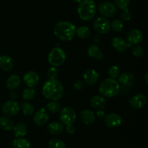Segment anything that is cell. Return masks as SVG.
I'll list each match as a JSON object with an SVG mask.
<instances>
[{"label": "cell", "instance_id": "cell-1", "mask_svg": "<svg viewBox=\"0 0 148 148\" xmlns=\"http://www.w3.org/2000/svg\"><path fill=\"white\" fill-rule=\"evenodd\" d=\"M43 96L50 101H59L64 95V88L57 79H49L42 88Z\"/></svg>", "mask_w": 148, "mask_h": 148}, {"label": "cell", "instance_id": "cell-2", "mask_svg": "<svg viewBox=\"0 0 148 148\" xmlns=\"http://www.w3.org/2000/svg\"><path fill=\"white\" fill-rule=\"evenodd\" d=\"M55 36L63 41H70L76 35V27L69 21H59L53 27Z\"/></svg>", "mask_w": 148, "mask_h": 148}, {"label": "cell", "instance_id": "cell-3", "mask_svg": "<svg viewBox=\"0 0 148 148\" xmlns=\"http://www.w3.org/2000/svg\"><path fill=\"white\" fill-rule=\"evenodd\" d=\"M97 7L93 0H83L79 3L77 13L79 18L84 21L92 20L96 14Z\"/></svg>", "mask_w": 148, "mask_h": 148}, {"label": "cell", "instance_id": "cell-4", "mask_svg": "<svg viewBox=\"0 0 148 148\" xmlns=\"http://www.w3.org/2000/svg\"><path fill=\"white\" fill-rule=\"evenodd\" d=\"M119 82L112 78L105 79L99 86V92L104 97L113 98L119 93Z\"/></svg>", "mask_w": 148, "mask_h": 148}, {"label": "cell", "instance_id": "cell-5", "mask_svg": "<svg viewBox=\"0 0 148 148\" xmlns=\"http://www.w3.org/2000/svg\"><path fill=\"white\" fill-rule=\"evenodd\" d=\"M66 60V53L61 48H53L48 56V62L53 66H59L63 64Z\"/></svg>", "mask_w": 148, "mask_h": 148}, {"label": "cell", "instance_id": "cell-6", "mask_svg": "<svg viewBox=\"0 0 148 148\" xmlns=\"http://www.w3.org/2000/svg\"><path fill=\"white\" fill-rule=\"evenodd\" d=\"M77 119V114L75 110L69 106H65L60 109L59 119L62 124L65 126L71 125L75 123Z\"/></svg>", "mask_w": 148, "mask_h": 148}, {"label": "cell", "instance_id": "cell-7", "mask_svg": "<svg viewBox=\"0 0 148 148\" xmlns=\"http://www.w3.org/2000/svg\"><path fill=\"white\" fill-rule=\"evenodd\" d=\"M92 26L94 30L100 34H106L111 30V23L104 17H98L94 20Z\"/></svg>", "mask_w": 148, "mask_h": 148}, {"label": "cell", "instance_id": "cell-8", "mask_svg": "<svg viewBox=\"0 0 148 148\" xmlns=\"http://www.w3.org/2000/svg\"><path fill=\"white\" fill-rule=\"evenodd\" d=\"M20 109V104L14 101H7L1 106L3 113L7 116H12L17 115Z\"/></svg>", "mask_w": 148, "mask_h": 148}, {"label": "cell", "instance_id": "cell-9", "mask_svg": "<svg viewBox=\"0 0 148 148\" xmlns=\"http://www.w3.org/2000/svg\"><path fill=\"white\" fill-rule=\"evenodd\" d=\"M98 10L104 17H112L117 12L116 6L110 1H106L100 4Z\"/></svg>", "mask_w": 148, "mask_h": 148}, {"label": "cell", "instance_id": "cell-10", "mask_svg": "<svg viewBox=\"0 0 148 148\" xmlns=\"http://www.w3.org/2000/svg\"><path fill=\"white\" fill-rule=\"evenodd\" d=\"M104 123L106 126L109 128H116L119 127L122 123V118L121 116L116 113H111L104 117Z\"/></svg>", "mask_w": 148, "mask_h": 148}, {"label": "cell", "instance_id": "cell-11", "mask_svg": "<svg viewBox=\"0 0 148 148\" xmlns=\"http://www.w3.org/2000/svg\"><path fill=\"white\" fill-rule=\"evenodd\" d=\"M147 98L144 94H137L130 99V104L134 109H141L146 105Z\"/></svg>", "mask_w": 148, "mask_h": 148}, {"label": "cell", "instance_id": "cell-12", "mask_svg": "<svg viewBox=\"0 0 148 148\" xmlns=\"http://www.w3.org/2000/svg\"><path fill=\"white\" fill-rule=\"evenodd\" d=\"M127 43L131 45H137L143 40V34L141 30L138 29H132L130 30L127 36Z\"/></svg>", "mask_w": 148, "mask_h": 148}, {"label": "cell", "instance_id": "cell-13", "mask_svg": "<svg viewBox=\"0 0 148 148\" xmlns=\"http://www.w3.org/2000/svg\"><path fill=\"white\" fill-rule=\"evenodd\" d=\"M49 119V114L44 108H40L33 115V121L38 126H42L46 124Z\"/></svg>", "mask_w": 148, "mask_h": 148}, {"label": "cell", "instance_id": "cell-14", "mask_svg": "<svg viewBox=\"0 0 148 148\" xmlns=\"http://www.w3.org/2000/svg\"><path fill=\"white\" fill-rule=\"evenodd\" d=\"M23 80H24L25 84L29 88H35L36 85L38 84L40 77L37 72L34 71H30L25 74L23 77Z\"/></svg>", "mask_w": 148, "mask_h": 148}, {"label": "cell", "instance_id": "cell-15", "mask_svg": "<svg viewBox=\"0 0 148 148\" xmlns=\"http://www.w3.org/2000/svg\"><path fill=\"white\" fill-rule=\"evenodd\" d=\"M99 79V73L94 69H89L85 72L83 79L85 83L88 85H93Z\"/></svg>", "mask_w": 148, "mask_h": 148}, {"label": "cell", "instance_id": "cell-16", "mask_svg": "<svg viewBox=\"0 0 148 148\" xmlns=\"http://www.w3.org/2000/svg\"><path fill=\"white\" fill-rule=\"evenodd\" d=\"M111 45L114 49L119 52H124L130 47V45L121 37H115L111 40Z\"/></svg>", "mask_w": 148, "mask_h": 148}, {"label": "cell", "instance_id": "cell-17", "mask_svg": "<svg viewBox=\"0 0 148 148\" xmlns=\"http://www.w3.org/2000/svg\"><path fill=\"white\" fill-rule=\"evenodd\" d=\"M79 116H80V119L82 122L87 126L93 124L95 121V114H94L93 111H90V110L85 109L82 111Z\"/></svg>", "mask_w": 148, "mask_h": 148}, {"label": "cell", "instance_id": "cell-18", "mask_svg": "<svg viewBox=\"0 0 148 148\" xmlns=\"http://www.w3.org/2000/svg\"><path fill=\"white\" fill-rule=\"evenodd\" d=\"M135 77L130 72H124L119 76V82L124 86H132L134 85Z\"/></svg>", "mask_w": 148, "mask_h": 148}, {"label": "cell", "instance_id": "cell-19", "mask_svg": "<svg viewBox=\"0 0 148 148\" xmlns=\"http://www.w3.org/2000/svg\"><path fill=\"white\" fill-rule=\"evenodd\" d=\"M87 52H88V56L96 60H101L103 58V53L101 50V49L95 44L90 46L87 49Z\"/></svg>", "mask_w": 148, "mask_h": 148}, {"label": "cell", "instance_id": "cell-20", "mask_svg": "<svg viewBox=\"0 0 148 148\" xmlns=\"http://www.w3.org/2000/svg\"><path fill=\"white\" fill-rule=\"evenodd\" d=\"M90 106L95 110H102L106 106V99L102 96L95 95L90 99Z\"/></svg>", "mask_w": 148, "mask_h": 148}, {"label": "cell", "instance_id": "cell-21", "mask_svg": "<svg viewBox=\"0 0 148 148\" xmlns=\"http://www.w3.org/2000/svg\"><path fill=\"white\" fill-rule=\"evenodd\" d=\"M14 66V61L11 57L8 56H0V67L4 71H10L12 69Z\"/></svg>", "mask_w": 148, "mask_h": 148}, {"label": "cell", "instance_id": "cell-22", "mask_svg": "<svg viewBox=\"0 0 148 148\" xmlns=\"http://www.w3.org/2000/svg\"><path fill=\"white\" fill-rule=\"evenodd\" d=\"M47 130L52 135H59L64 131V125L57 121H53L48 125Z\"/></svg>", "mask_w": 148, "mask_h": 148}, {"label": "cell", "instance_id": "cell-23", "mask_svg": "<svg viewBox=\"0 0 148 148\" xmlns=\"http://www.w3.org/2000/svg\"><path fill=\"white\" fill-rule=\"evenodd\" d=\"M13 132H14V134L17 138H20V137H23L25 136L27 134V126L23 122L17 123L16 125H14L13 127Z\"/></svg>", "mask_w": 148, "mask_h": 148}, {"label": "cell", "instance_id": "cell-24", "mask_svg": "<svg viewBox=\"0 0 148 148\" xmlns=\"http://www.w3.org/2000/svg\"><path fill=\"white\" fill-rule=\"evenodd\" d=\"M14 122L9 117L2 116H0V127L4 131H10L13 129Z\"/></svg>", "mask_w": 148, "mask_h": 148}, {"label": "cell", "instance_id": "cell-25", "mask_svg": "<svg viewBox=\"0 0 148 148\" xmlns=\"http://www.w3.org/2000/svg\"><path fill=\"white\" fill-rule=\"evenodd\" d=\"M20 78L18 75H12L7 79V87L10 90H14L17 88L20 85Z\"/></svg>", "mask_w": 148, "mask_h": 148}, {"label": "cell", "instance_id": "cell-26", "mask_svg": "<svg viewBox=\"0 0 148 148\" xmlns=\"http://www.w3.org/2000/svg\"><path fill=\"white\" fill-rule=\"evenodd\" d=\"M12 148H30V143L26 139L20 137L14 140L12 143Z\"/></svg>", "mask_w": 148, "mask_h": 148}, {"label": "cell", "instance_id": "cell-27", "mask_svg": "<svg viewBox=\"0 0 148 148\" xmlns=\"http://www.w3.org/2000/svg\"><path fill=\"white\" fill-rule=\"evenodd\" d=\"M76 34L82 39L88 38L90 36V30L87 26H80L76 29Z\"/></svg>", "mask_w": 148, "mask_h": 148}, {"label": "cell", "instance_id": "cell-28", "mask_svg": "<svg viewBox=\"0 0 148 148\" xmlns=\"http://www.w3.org/2000/svg\"><path fill=\"white\" fill-rule=\"evenodd\" d=\"M46 108L47 110V111L52 113V114H54V113H56L60 111L61 105L57 101H51L49 103H47Z\"/></svg>", "mask_w": 148, "mask_h": 148}, {"label": "cell", "instance_id": "cell-29", "mask_svg": "<svg viewBox=\"0 0 148 148\" xmlns=\"http://www.w3.org/2000/svg\"><path fill=\"white\" fill-rule=\"evenodd\" d=\"M21 109L24 115H33L35 111V107L29 103L24 102L21 104Z\"/></svg>", "mask_w": 148, "mask_h": 148}, {"label": "cell", "instance_id": "cell-30", "mask_svg": "<svg viewBox=\"0 0 148 148\" xmlns=\"http://www.w3.org/2000/svg\"><path fill=\"white\" fill-rule=\"evenodd\" d=\"M36 95V91L33 88H26L22 92V97L25 101H30L34 98Z\"/></svg>", "mask_w": 148, "mask_h": 148}, {"label": "cell", "instance_id": "cell-31", "mask_svg": "<svg viewBox=\"0 0 148 148\" xmlns=\"http://www.w3.org/2000/svg\"><path fill=\"white\" fill-rule=\"evenodd\" d=\"M48 148H66V145L59 139H53L50 140L48 144Z\"/></svg>", "mask_w": 148, "mask_h": 148}, {"label": "cell", "instance_id": "cell-32", "mask_svg": "<svg viewBox=\"0 0 148 148\" xmlns=\"http://www.w3.org/2000/svg\"><path fill=\"white\" fill-rule=\"evenodd\" d=\"M108 74L111 78H112V79H116V78L119 76V66H116V65H113V66H111V67L108 69Z\"/></svg>", "mask_w": 148, "mask_h": 148}, {"label": "cell", "instance_id": "cell-33", "mask_svg": "<svg viewBox=\"0 0 148 148\" xmlns=\"http://www.w3.org/2000/svg\"><path fill=\"white\" fill-rule=\"evenodd\" d=\"M124 28V23L120 20H115L111 23V29L115 32H120Z\"/></svg>", "mask_w": 148, "mask_h": 148}, {"label": "cell", "instance_id": "cell-34", "mask_svg": "<svg viewBox=\"0 0 148 148\" xmlns=\"http://www.w3.org/2000/svg\"><path fill=\"white\" fill-rule=\"evenodd\" d=\"M59 76V72L55 66L49 68L47 71V77L49 79H56Z\"/></svg>", "mask_w": 148, "mask_h": 148}, {"label": "cell", "instance_id": "cell-35", "mask_svg": "<svg viewBox=\"0 0 148 148\" xmlns=\"http://www.w3.org/2000/svg\"><path fill=\"white\" fill-rule=\"evenodd\" d=\"M132 53L134 57H141L144 54V49L140 46H135L132 49Z\"/></svg>", "mask_w": 148, "mask_h": 148}, {"label": "cell", "instance_id": "cell-36", "mask_svg": "<svg viewBox=\"0 0 148 148\" xmlns=\"http://www.w3.org/2000/svg\"><path fill=\"white\" fill-rule=\"evenodd\" d=\"M123 11L121 13V17L122 20L125 22H129L132 18V12L128 8L122 10Z\"/></svg>", "mask_w": 148, "mask_h": 148}, {"label": "cell", "instance_id": "cell-37", "mask_svg": "<svg viewBox=\"0 0 148 148\" xmlns=\"http://www.w3.org/2000/svg\"><path fill=\"white\" fill-rule=\"evenodd\" d=\"M130 1L131 0H115V3L116 4L117 7H119L121 10H124L127 8L130 5Z\"/></svg>", "mask_w": 148, "mask_h": 148}, {"label": "cell", "instance_id": "cell-38", "mask_svg": "<svg viewBox=\"0 0 148 148\" xmlns=\"http://www.w3.org/2000/svg\"><path fill=\"white\" fill-rule=\"evenodd\" d=\"M72 86H73V88L75 90H77V91L81 90L83 88L84 83L81 80L77 79V80H76L74 82L73 85H72Z\"/></svg>", "mask_w": 148, "mask_h": 148}, {"label": "cell", "instance_id": "cell-39", "mask_svg": "<svg viewBox=\"0 0 148 148\" xmlns=\"http://www.w3.org/2000/svg\"><path fill=\"white\" fill-rule=\"evenodd\" d=\"M66 131L68 134H72L75 132V131H76V129H75V127H74L73 124H71V125L66 126Z\"/></svg>", "mask_w": 148, "mask_h": 148}, {"label": "cell", "instance_id": "cell-40", "mask_svg": "<svg viewBox=\"0 0 148 148\" xmlns=\"http://www.w3.org/2000/svg\"><path fill=\"white\" fill-rule=\"evenodd\" d=\"M96 116L98 117L99 119H103L105 117L106 114L102 110H98L96 113Z\"/></svg>", "mask_w": 148, "mask_h": 148}, {"label": "cell", "instance_id": "cell-41", "mask_svg": "<svg viewBox=\"0 0 148 148\" xmlns=\"http://www.w3.org/2000/svg\"><path fill=\"white\" fill-rule=\"evenodd\" d=\"M145 83L147 84L148 83V74L146 73L145 75Z\"/></svg>", "mask_w": 148, "mask_h": 148}, {"label": "cell", "instance_id": "cell-42", "mask_svg": "<svg viewBox=\"0 0 148 148\" xmlns=\"http://www.w3.org/2000/svg\"><path fill=\"white\" fill-rule=\"evenodd\" d=\"M72 1H74L75 2H76V3H80L82 0H72Z\"/></svg>", "mask_w": 148, "mask_h": 148}]
</instances>
